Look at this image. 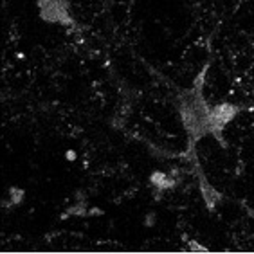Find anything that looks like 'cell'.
<instances>
[{"mask_svg": "<svg viewBox=\"0 0 254 254\" xmlns=\"http://www.w3.org/2000/svg\"><path fill=\"white\" fill-rule=\"evenodd\" d=\"M38 11L40 18L49 22V24H72V18L68 15L67 2H64V0H38Z\"/></svg>", "mask_w": 254, "mask_h": 254, "instance_id": "1", "label": "cell"}]
</instances>
